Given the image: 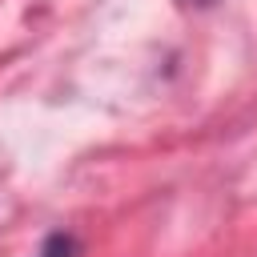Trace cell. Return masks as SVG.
Masks as SVG:
<instances>
[{
  "instance_id": "1",
  "label": "cell",
  "mask_w": 257,
  "mask_h": 257,
  "mask_svg": "<svg viewBox=\"0 0 257 257\" xmlns=\"http://www.w3.org/2000/svg\"><path fill=\"white\" fill-rule=\"evenodd\" d=\"M36 257H76V237L72 233H48Z\"/></svg>"
}]
</instances>
